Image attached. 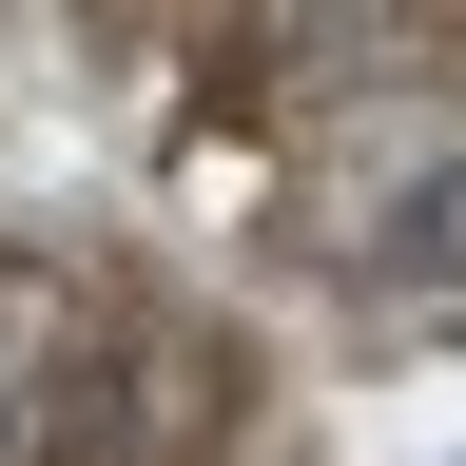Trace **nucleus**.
<instances>
[{
	"mask_svg": "<svg viewBox=\"0 0 466 466\" xmlns=\"http://www.w3.org/2000/svg\"><path fill=\"white\" fill-rule=\"evenodd\" d=\"M370 253H389V272H428V291L466 272V156H428V175H408V195L370 214Z\"/></svg>",
	"mask_w": 466,
	"mask_h": 466,
	"instance_id": "nucleus-1",
	"label": "nucleus"
},
{
	"mask_svg": "<svg viewBox=\"0 0 466 466\" xmlns=\"http://www.w3.org/2000/svg\"><path fill=\"white\" fill-rule=\"evenodd\" d=\"M0 466H20V428H0Z\"/></svg>",
	"mask_w": 466,
	"mask_h": 466,
	"instance_id": "nucleus-2",
	"label": "nucleus"
}]
</instances>
